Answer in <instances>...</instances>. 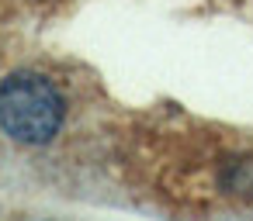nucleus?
Masks as SVG:
<instances>
[{
	"label": "nucleus",
	"instance_id": "nucleus-1",
	"mask_svg": "<svg viewBox=\"0 0 253 221\" xmlns=\"http://www.w3.org/2000/svg\"><path fill=\"white\" fill-rule=\"evenodd\" d=\"M63 97L52 80L39 73H14L0 83V128L14 142L42 145L63 125Z\"/></svg>",
	"mask_w": 253,
	"mask_h": 221
}]
</instances>
